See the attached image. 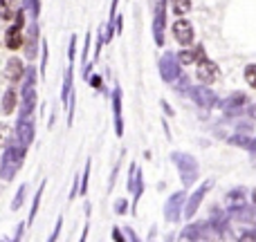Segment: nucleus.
I'll use <instances>...</instances> for the list:
<instances>
[{"label": "nucleus", "mask_w": 256, "mask_h": 242, "mask_svg": "<svg viewBox=\"0 0 256 242\" xmlns=\"http://www.w3.org/2000/svg\"><path fill=\"white\" fill-rule=\"evenodd\" d=\"M227 144H232V146H238V148H248V144H250V137L245 135V132H236V135H232L230 139H227Z\"/></svg>", "instance_id": "c85d7f7f"}, {"label": "nucleus", "mask_w": 256, "mask_h": 242, "mask_svg": "<svg viewBox=\"0 0 256 242\" xmlns=\"http://www.w3.org/2000/svg\"><path fill=\"white\" fill-rule=\"evenodd\" d=\"M196 74H198V79H200V83H202V85H212L214 81L218 79V74H220V72H218V65L212 61V58L202 56L198 61V72H196Z\"/></svg>", "instance_id": "ddd939ff"}, {"label": "nucleus", "mask_w": 256, "mask_h": 242, "mask_svg": "<svg viewBox=\"0 0 256 242\" xmlns=\"http://www.w3.org/2000/svg\"><path fill=\"white\" fill-rule=\"evenodd\" d=\"M250 153V157H252V162L256 164V137L254 139H250V144H248V148H245Z\"/></svg>", "instance_id": "c03bdc74"}, {"label": "nucleus", "mask_w": 256, "mask_h": 242, "mask_svg": "<svg viewBox=\"0 0 256 242\" xmlns=\"http://www.w3.org/2000/svg\"><path fill=\"white\" fill-rule=\"evenodd\" d=\"M90 168H92V162H86V168H84V177L79 182V195H88V182H90Z\"/></svg>", "instance_id": "bb28decb"}, {"label": "nucleus", "mask_w": 256, "mask_h": 242, "mask_svg": "<svg viewBox=\"0 0 256 242\" xmlns=\"http://www.w3.org/2000/svg\"><path fill=\"white\" fill-rule=\"evenodd\" d=\"M90 38H92V31L86 34V43H84V52H81V65L88 63V52H90Z\"/></svg>", "instance_id": "e433bc0d"}, {"label": "nucleus", "mask_w": 256, "mask_h": 242, "mask_svg": "<svg viewBox=\"0 0 256 242\" xmlns=\"http://www.w3.org/2000/svg\"><path fill=\"white\" fill-rule=\"evenodd\" d=\"M38 25H36V20H32V25H30V29H27V38H22V45H25V54H27V58H36V49H38Z\"/></svg>", "instance_id": "dca6fc26"}, {"label": "nucleus", "mask_w": 256, "mask_h": 242, "mask_svg": "<svg viewBox=\"0 0 256 242\" xmlns=\"http://www.w3.org/2000/svg\"><path fill=\"white\" fill-rule=\"evenodd\" d=\"M248 115H250V119H254V121H256V103L248 106Z\"/></svg>", "instance_id": "8fccbe9b"}, {"label": "nucleus", "mask_w": 256, "mask_h": 242, "mask_svg": "<svg viewBox=\"0 0 256 242\" xmlns=\"http://www.w3.org/2000/svg\"><path fill=\"white\" fill-rule=\"evenodd\" d=\"M160 106H162V110H164V115H166V117H176V110L168 106L166 99H160Z\"/></svg>", "instance_id": "37998d69"}, {"label": "nucleus", "mask_w": 256, "mask_h": 242, "mask_svg": "<svg viewBox=\"0 0 256 242\" xmlns=\"http://www.w3.org/2000/svg\"><path fill=\"white\" fill-rule=\"evenodd\" d=\"M0 18L12 20L14 18V0H0Z\"/></svg>", "instance_id": "cd10ccee"}, {"label": "nucleus", "mask_w": 256, "mask_h": 242, "mask_svg": "<svg viewBox=\"0 0 256 242\" xmlns=\"http://www.w3.org/2000/svg\"><path fill=\"white\" fill-rule=\"evenodd\" d=\"M189 97L194 99V103L198 108H202V110H209V108H214V106H216V101H218L216 92H214L212 88H207V85L189 88Z\"/></svg>", "instance_id": "0eeeda50"}, {"label": "nucleus", "mask_w": 256, "mask_h": 242, "mask_svg": "<svg viewBox=\"0 0 256 242\" xmlns=\"http://www.w3.org/2000/svg\"><path fill=\"white\" fill-rule=\"evenodd\" d=\"M43 193H45V180L40 182L38 191H36V195H34V202H32V211H30V218H27V222H25L27 227H30L32 222L36 220V216H38V207H40V198H43Z\"/></svg>", "instance_id": "5701e85b"}, {"label": "nucleus", "mask_w": 256, "mask_h": 242, "mask_svg": "<svg viewBox=\"0 0 256 242\" xmlns=\"http://www.w3.org/2000/svg\"><path fill=\"white\" fill-rule=\"evenodd\" d=\"M230 222H232L230 213H227V211H218V209H214V213H212V216H209L207 225H209V231H216V236H218V238H225V236H227V231H230Z\"/></svg>", "instance_id": "f8f14e48"}, {"label": "nucleus", "mask_w": 256, "mask_h": 242, "mask_svg": "<svg viewBox=\"0 0 256 242\" xmlns=\"http://www.w3.org/2000/svg\"><path fill=\"white\" fill-rule=\"evenodd\" d=\"M245 106H248V94L245 92H232L230 97H225L222 99V103H220L222 112H225L227 117L240 115V112L245 110Z\"/></svg>", "instance_id": "6e6552de"}, {"label": "nucleus", "mask_w": 256, "mask_h": 242, "mask_svg": "<svg viewBox=\"0 0 256 242\" xmlns=\"http://www.w3.org/2000/svg\"><path fill=\"white\" fill-rule=\"evenodd\" d=\"M162 128H164V132H166V139L171 141V130H168V123H166V119H162Z\"/></svg>", "instance_id": "603ef678"}, {"label": "nucleus", "mask_w": 256, "mask_h": 242, "mask_svg": "<svg viewBox=\"0 0 256 242\" xmlns=\"http://www.w3.org/2000/svg\"><path fill=\"white\" fill-rule=\"evenodd\" d=\"M171 31H173V36H176V40L182 45V47H186V45H191L194 43V25H191L186 18H178L176 22H173V27H171Z\"/></svg>", "instance_id": "9d476101"}, {"label": "nucleus", "mask_w": 256, "mask_h": 242, "mask_svg": "<svg viewBox=\"0 0 256 242\" xmlns=\"http://www.w3.org/2000/svg\"><path fill=\"white\" fill-rule=\"evenodd\" d=\"M25 227H27L25 222H20V225L16 227V236H14V240H20L22 238V231H25Z\"/></svg>", "instance_id": "09e8293b"}, {"label": "nucleus", "mask_w": 256, "mask_h": 242, "mask_svg": "<svg viewBox=\"0 0 256 242\" xmlns=\"http://www.w3.org/2000/svg\"><path fill=\"white\" fill-rule=\"evenodd\" d=\"M34 121H32V117H20L16 123V141L20 146H25V148H30L32 141H34Z\"/></svg>", "instance_id": "9b49d317"}, {"label": "nucleus", "mask_w": 256, "mask_h": 242, "mask_svg": "<svg viewBox=\"0 0 256 242\" xmlns=\"http://www.w3.org/2000/svg\"><path fill=\"white\" fill-rule=\"evenodd\" d=\"M250 198H252V204L256 207V189H252V193H250Z\"/></svg>", "instance_id": "864d4df0"}, {"label": "nucleus", "mask_w": 256, "mask_h": 242, "mask_svg": "<svg viewBox=\"0 0 256 242\" xmlns=\"http://www.w3.org/2000/svg\"><path fill=\"white\" fill-rule=\"evenodd\" d=\"M168 159H171V164L178 168V175H180V182L184 189H189V186H194L196 182H198L200 164L194 155L184 153V150H173V153L168 155Z\"/></svg>", "instance_id": "f257e3e1"}, {"label": "nucleus", "mask_w": 256, "mask_h": 242, "mask_svg": "<svg viewBox=\"0 0 256 242\" xmlns=\"http://www.w3.org/2000/svg\"><path fill=\"white\" fill-rule=\"evenodd\" d=\"M124 231H126V234H124V240H130V242H137V240H140V238H137V234L130 229V227H124Z\"/></svg>", "instance_id": "49530a36"}, {"label": "nucleus", "mask_w": 256, "mask_h": 242, "mask_svg": "<svg viewBox=\"0 0 256 242\" xmlns=\"http://www.w3.org/2000/svg\"><path fill=\"white\" fill-rule=\"evenodd\" d=\"M61 227H63V216H58L56 218V227H54L52 236H50V242H56L58 240V236H61Z\"/></svg>", "instance_id": "58836bf2"}, {"label": "nucleus", "mask_w": 256, "mask_h": 242, "mask_svg": "<svg viewBox=\"0 0 256 242\" xmlns=\"http://www.w3.org/2000/svg\"><path fill=\"white\" fill-rule=\"evenodd\" d=\"M158 70H160V76H162L164 83L171 85L182 72V65H180V61H178L176 52H164L158 61Z\"/></svg>", "instance_id": "20e7f679"}, {"label": "nucleus", "mask_w": 256, "mask_h": 242, "mask_svg": "<svg viewBox=\"0 0 256 242\" xmlns=\"http://www.w3.org/2000/svg\"><path fill=\"white\" fill-rule=\"evenodd\" d=\"M243 76H245V83H248L250 88H254V90H256V63H252V65L245 67Z\"/></svg>", "instance_id": "473e14b6"}, {"label": "nucleus", "mask_w": 256, "mask_h": 242, "mask_svg": "<svg viewBox=\"0 0 256 242\" xmlns=\"http://www.w3.org/2000/svg\"><path fill=\"white\" fill-rule=\"evenodd\" d=\"M122 97H124V92H122L120 83H115V88H112V123H115V135L117 137H124V117H122Z\"/></svg>", "instance_id": "1a4fd4ad"}, {"label": "nucleus", "mask_w": 256, "mask_h": 242, "mask_svg": "<svg viewBox=\"0 0 256 242\" xmlns=\"http://www.w3.org/2000/svg\"><path fill=\"white\" fill-rule=\"evenodd\" d=\"M22 9L32 16V20L40 16V0H22Z\"/></svg>", "instance_id": "a878e982"}, {"label": "nucleus", "mask_w": 256, "mask_h": 242, "mask_svg": "<svg viewBox=\"0 0 256 242\" xmlns=\"http://www.w3.org/2000/svg\"><path fill=\"white\" fill-rule=\"evenodd\" d=\"M0 106H2V115H12V112L16 110V92H14L12 88L4 92L2 103H0Z\"/></svg>", "instance_id": "b1692460"}, {"label": "nucleus", "mask_w": 256, "mask_h": 242, "mask_svg": "<svg viewBox=\"0 0 256 242\" xmlns=\"http://www.w3.org/2000/svg\"><path fill=\"white\" fill-rule=\"evenodd\" d=\"M184 200H186V193L184 191H176V193L168 195V200L164 202V220L176 225L180 222L182 218V207H184Z\"/></svg>", "instance_id": "423d86ee"}, {"label": "nucleus", "mask_w": 256, "mask_h": 242, "mask_svg": "<svg viewBox=\"0 0 256 242\" xmlns=\"http://www.w3.org/2000/svg\"><path fill=\"white\" fill-rule=\"evenodd\" d=\"M72 81H74V65H70L66 70V79H63V88H61V103H63V106L68 103V99H70V92L74 90V88H72V85H74Z\"/></svg>", "instance_id": "4be33fe9"}, {"label": "nucleus", "mask_w": 256, "mask_h": 242, "mask_svg": "<svg viewBox=\"0 0 256 242\" xmlns=\"http://www.w3.org/2000/svg\"><path fill=\"white\" fill-rule=\"evenodd\" d=\"M25 193H27V184H20L16 191V198H14L12 202V211H18V209L22 207V202H25Z\"/></svg>", "instance_id": "c756f323"}, {"label": "nucleus", "mask_w": 256, "mask_h": 242, "mask_svg": "<svg viewBox=\"0 0 256 242\" xmlns=\"http://www.w3.org/2000/svg\"><path fill=\"white\" fill-rule=\"evenodd\" d=\"M135 171H137V164L130 162V166H128V191H132V184H135Z\"/></svg>", "instance_id": "ea45409f"}, {"label": "nucleus", "mask_w": 256, "mask_h": 242, "mask_svg": "<svg viewBox=\"0 0 256 242\" xmlns=\"http://www.w3.org/2000/svg\"><path fill=\"white\" fill-rule=\"evenodd\" d=\"M22 72H25V65H22V61L18 56H12L7 61V70H4V76H7L12 83H16V81L22 79Z\"/></svg>", "instance_id": "a211bd4d"}, {"label": "nucleus", "mask_w": 256, "mask_h": 242, "mask_svg": "<svg viewBox=\"0 0 256 242\" xmlns=\"http://www.w3.org/2000/svg\"><path fill=\"white\" fill-rule=\"evenodd\" d=\"M171 85H176V90H178V92H189V88H191V83H189V76H186L184 72H180V76H178V79L173 81Z\"/></svg>", "instance_id": "7c9ffc66"}, {"label": "nucleus", "mask_w": 256, "mask_h": 242, "mask_svg": "<svg viewBox=\"0 0 256 242\" xmlns=\"http://www.w3.org/2000/svg\"><path fill=\"white\" fill-rule=\"evenodd\" d=\"M104 49V27L94 31V61H99V54Z\"/></svg>", "instance_id": "2f4dec72"}, {"label": "nucleus", "mask_w": 256, "mask_h": 242, "mask_svg": "<svg viewBox=\"0 0 256 242\" xmlns=\"http://www.w3.org/2000/svg\"><path fill=\"white\" fill-rule=\"evenodd\" d=\"M245 200H248V191H245L243 186H236V189H232L230 193L225 195L227 207H240V204H245Z\"/></svg>", "instance_id": "412c9836"}, {"label": "nucleus", "mask_w": 256, "mask_h": 242, "mask_svg": "<svg viewBox=\"0 0 256 242\" xmlns=\"http://www.w3.org/2000/svg\"><path fill=\"white\" fill-rule=\"evenodd\" d=\"M132 202H130V209H132V213H137V204H140V200H142V195H144V177H142V168L137 166V171H135V184H132Z\"/></svg>", "instance_id": "6ab92c4d"}, {"label": "nucleus", "mask_w": 256, "mask_h": 242, "mask_svg": "<svg viewBox=\"0 0 256 242\" xmlns=\"http://www.w3.org/2000/svg\"><path fill=\"white\" fill-rule=\"evenodd\" d=\"M212 186H214V180L202 182V184H200L198 189H196L194 193H191L189 198L184 200V207H182V218H186V220L196 218V213H198V209H200V204H202L204 195H207L209 191H212Z\"/></svg>", "instance_id": "39448f33"}, {"label": "nucleus", "mask_w": 256, "mask_h": 242, "mask_svg": "<svg viewBox=\"0 0 256 242\" xmlns=\"http://www.w3.org/2000/svg\"><path fill=\"white\" fill-rule=\"evenodd\" d=\"M4 135H7V126H4V123H0V144L4 141Z\"/></svg>", "instance_id": "3c124183"}, {"label": "nucleus", "mask_w": 256, "mask_h": 242, "mask_svg": "<svg viewBox=\"0 0 256 242\" xmlns=\"http://www.w3.org/2000/svg\"><path fill=\"white\" fill-rule=\"evenodd\" d=\"M120 166H122V162L117 159L115 168H112V177H110V182H108V191H112V186H115V177H117V173H120Z\"/></svg>", "instance_id": "a18cd8bd"}, {"label": "nucleus", "mask_w": 256, "mask_h": 242, "mask_svg": "<svg viewBox=\"0 0 256 242\" xmlns=\"http://www.w3.org/2000/svg\"><path fill=\"white\" fill-rule=\"evenodd\" d=\"M68 58H70V65H74V61H76V34L70 36V45H68Z\"/></svg>", "instance_id": "f704fd0d"}, {"label": "nucleus", "mask_w": 256, "mask_h": 242, "mask_svg": "<svg viewBox=\"0 0 256 242\" xmlns=\"http://www.w3.org/2000/svg\"><path fill=\"white\" fill-rule=\"evenodd\" d=\"M176 56H178V61H180V65H194V63H198L200 58L207 56V54H204V47H202V45H196L194 49L186 45V47L182 49V52H178Z\"/></svg>", "instance_id": "f3484780"}, {"label": "nucleus", "mask_w": 256, "mask_h": 242, "mask_svg": "<svg viewBox=\"0 0 256 242\" xmlns=\"http://www.w3.org/2000/svg\"><path fill=\"white\" fill-rule=\"evenodd\" d=\"M79 182H81V175H74V180H72V191H70V195H68V198H70V202L74 198H79Z\"/></svg>", "instance_id": "a19ab883"}, {"label": "nucleus", "mask_w": 256, "mask_h": 242, "mask_svg": "<svg viewBox=\"0 0 256 242\" xmlns=\"http://www.w3.org/2000/svg\"><path fill=\"white\" fill-rule=\"evenodd\" d=\"M88 81L90 85H92L94 90H97V92H104V76H99V74H88Z\"/></svg>", "instance_id": "c9c22d12"}, {"label": "nucleus", "mask_w": 256, "mask_h": 242, "mask_svg": "<svg viewBox=\"0 0 256 242\" xmlns=\"http://www.w3.org/2000/svg\"><path fill=\"white\" fill-rule=\"evenodd\" d=\"M227 213H230L232 220L243 222V225H256V207H227Z\"/></svg>", "instance_id": "2eb2a0df"}, {"label": "nucleus", "mask_w": 256, "mask_h": 242, "mask_svg": "<svg viewBox=\"0 0 256 242\" xmlns=\"http://www.w3.org/2000/svg\"><path fill=\"white\" fill-rule=\"evenodd\" d=\"M110 236H112V240H117V242H122V240H124V234H122V229H120V227H115Z\"/></svg>", "instance_id": "de8ad7c7"}, {"label": "nucleus", "mask_w": 256, "mask_h": 242, "mask_svg": "<svg viewBox=\"0 0 256 242\" xmlns=\"http://www.w3.org/2000/svg\"><path fill=\"white\" fill-rule=\"evenodd\" d=\"M40 74L45 76V70H48V58H50V52H48V40H40Z\"/></svg>", "instance_id": "72a5a7b5"}, {"label": "nucleus", "mask_w": 256, "mask_h": 242, "mask_svg": "<svg viewBox=\"0 0 256 242\" xmlns=\"http://www.w3.org/2000/svg\"><path fill=\"white\" fill-rule=\"evenodd\" d=\"M238 240H245V242H254L256 240V229H248L238 236Z\"/></svg>", "instance_id": "79ce46f5"}, {"label": "nucleus", "mask_w": 256, "mask_h": 242, "mask_svg": "<svg viewBox=\"0 0 256 242\" xmlns=\"http://www.w3.org/2000/svg\"><path fill=\"white\" fill-rule=\"evenodd\" d=\"M25 146L16 144H9L2 153V159H0V177L2 180H14L18 171H20L22 162H25Z\"/></svg>", "instance_id": "f03ea898"}, {"label": "nucleus", "mask_w": 256, "mask_h": 242, "mask_svg": "<svg viewBox=\"0 0 256 242\" xmlns=\"http://www.w3.org/2000/svg\"><path fill=\"white\" fill-rule=\"evenodd\" d=\"M128 207H130V204H128V200L120 198V200L115 202V213H117V216H126V213H128Z\"/></svg>", "instance_id": "4c0bfd02"}, {"label": "nucleus", "mask_w": 256, "mask_h": 242, "mask_svg": "<svg viewBox=\"0 0 256 242\" xmlns=\"http://www.w3.org/2000/svg\"><path fill=\"white\" fill-rule=\"evenodd\" d=\"M22 27H18V25H14V27H9L7 31H4V45H7L9 49H18L22 45Z\"/></svg>", "instance_id": "aec40b11"}, {"label": "nucleus", "mask_w": 256, "mask_h": 242, "mask_svg": "<svg viewBox=\"0 0 256 242\" xmlns=\"http://www.w3.org/2000/svg\"><path fill=\"white\" fill-rule=\"evenodd\" d=\"M166 2L168 0H150V9H153V40L158 47L164 45V31H166Z\"/></svg>", "instance_id": "7ed1b4c3"}, {"label": "nucleus", "mask_w": 256, "mask_h": 242, "mask_svg": "<svg viewBox=\"0 0 256 242\" xmlns=\"http://www.w3.org/2000/svg\"><path fill=\"white\" fill-rule=\"evenodd\" d=\"M207 231H209L207 220L191 222V225H186L184 229L180 231V236H178V238H180V240H204V238H207V236H209Z\"/></svg>", "instance_id": "4468645a"}, {"label": "nucleus", "mask_w": 256, "mask_h": 242, "mask_svg": "<svg viewBox=\"0 0 256 242\" xmlns=\"http://www.w3.org/2000/svg\"><path fill=\"white\" fill-rule=\"evenodd\" d=\"M171 11L176 16H186L191 11V0H171Z\"/></svg>", "instance_id": "393cba45"}]
</instances>
